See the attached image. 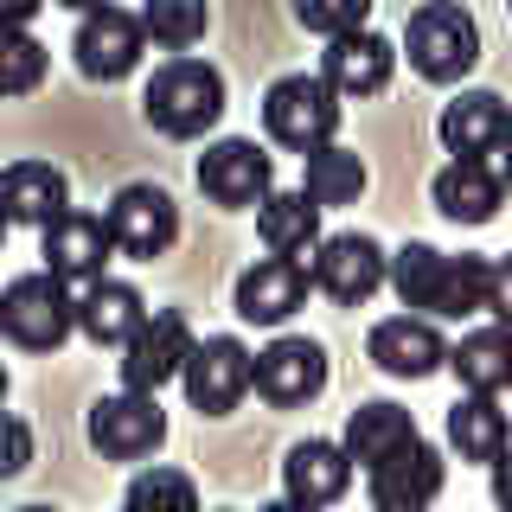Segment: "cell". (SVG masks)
Wrapping results in <instances>:
<instances>
[{
    "label": "cell",
    "mask_w": 512,
    "mask_h": 512,
    "mask_svg": "<svg viewBox=\"0 0 512 512\" xmlns=\"http://www.w3.org/2000/svg\"><path fill=\"white\" fill-rule=\"evenodd\" d=\"M141 116H148V128H160V135H173V141L205 135V128H218V116H224V77L199 58L160 64L148 77V90H141Z\"/></svg>",
    "instance_id": "6da1fadb"
},
{
    "label": "cell",
    "mask_w": 512,
    "mask_h": 512,
    "mask_svg": "<svg viewBox=\"0 0 512 512\" xmlns=\"http://www.w3.org/2000/svg\"><path fill=\"white\" fill-rule=\"evenodd\" d=\"M263 128H269V141L288 148V154L327 148V141L340 135V90H333L320 71H288L263 96Z\"/></svg>",
    "instance_id": "7a4b0ae2"
},
{
    "label": "cell",
    "mask_w": 512,
    "mask_h": 512,
    "mask_svg": "<svg viewBox=\"0 0 512 512\" xmlns=\"http://www.w3.org/2000/svg\"><path fill=\"white\" fill-rule=\"evenodd\" d=\"M404 52H410L416 77H429V84H461V77L480 64V26H474L468 7H455V0H429V7L410 13Z\"/></svg>",
    "instance_id": "3957f363"
},
{
    "label": "cell",
    "mask_w": 512,
    "mask_h": 512,
    "mask_svg": "<svg viewBox=\"0 0 512 512\" xmlns=\"http://www.w3.org/2000/svg\"><path fill=\"white\" fill-rule=\"evenodd\" d=\"M0 333H7L20 352H58L77 333V295H71V282H58L52 269L7 282V288H0Z\"/></svg>",
    "instance_id": "277c9868"
},
{
    "label": "cell",
    "mask_w": 512,
    "mask_h": 512,
    "mask_svg": "<svg viewBox=\"0 0 512 512\" xmlns=\"http://www.w3.org/2000/svg\"><path fill=\"white\" fill-rule=\"evenodd\" d=\"M180 384H186V404L199 416H231L256 391V352L244 340H231V333H212V340L192 346Z\"/></svg>",
    "instance_id": "5b68a950"
},
{
    "label": "cell",
    "mask_w": 512,
    "mask_h": 512,
    "mask_svg": "<svg viewBox=\"0 0 512 512\" xmlns=\"http://www.w3.org/2000/svg\"><path fill=\"white\" fill-rule=\"evenodd\" d=\"M308 276H314V288L327 301H340V308H365V301L391 282V256H384L378 237H365V231H333V237H320Z\"/></svg>",
    "instance_id": "8992f818"
},
{
    "label": "cell",
    "mask_w": 512,
    "mask_h": 512,
    "mask_svg": "<svg viewBox=\"0 0 512 512\" xmlns=\"http://www.w3.org/2000/svg\"><path fill=\"white\" fill-rule=\"evenodd\" d=\"M192 327H186V314L180 308H154L148 320H141L135 333H128V346H122V391H160V384H173L186 372V359H192Z\"/></svg>",
    "instance_id": "52a82bcc"
},
{
    "label": "cell",
    "mask_w": 512,
    "mask_h": 512,
    "mask_svg": "<svg viewBox=\"0 0 512 512\" xmlns=\"http://www.w3.org/2000/svg\"><path fill=\"white\" fill-rule=\"evenodd\" d=\"M90 448L109 461H141L154 455L160 442H167V410H160V397L148 391H116V397H96L90 404Z\"/></svg>",
    "instance_id": "ba28073f"
},
{
    "label": "cell",
    "mask_w": 512,
    "mask_h": 512,
    "mask_svg": "<svg viewBox=\"0 0 512 512\" xmlns=\"http://www.w3.org/2000/svg\"><path fill=\"white\" fill-rule=\"evenodd\" d=\"M199 192L224 212H244V205H263L276 192V160H269L256 141L224 135L199 154Z\"/></svg>",
    "instance_id": "9c48e42d"
},
{
    "label": "cell",
    "mask_w": 512,
    "mask_h": 512,
    "mask_svg": "<svg viewBox=\"0 0 512 512\" xmlns=\"http://www.w3.org/2000/svg\"><path fill=\"white\" fill-rule=\"evenodd\" d=\"M77 71L90 77V84H122L128 71L141 64L148 52V26H141V13H122V7H96L77 20Z\"/></svg>",
    "instance_id": "30bf717a"
},
{
    "label": "cell",
    "mask_w": 512,
    "mask_h": 512,
    "mask_svg": "<svg viewBox=\"0 0 512 512\" xmlns=\"http://www.w3.org/2000/svg\"><path fill=\"white\" fill-rule=\"evenodd\" d=\"M327 391V352L308 333H282L256 352V397L276 410H301Z\"/></svg>",
    "instance_id": "8fae6325"
},
{
    "label": "cell",
    "mask_w": 512,
    "mask_h": 512,
    "mask_svg": "<svg viewBox=\"0 0 512 512\" xmlns=\"http://www.w3.org/2000/svg\"><path fill=\"white\" fill-rule=\"evenodd\" d=\"M109 237H116V250L122 256H141V263H154V256H167L173 250V237H180V205L167 199L160 186H122L116 199H109Z\"/></svg>",
    "instance_id": "7c38bea8"
},
{
    "label": "cell",
    "mask_w": 512,
    "mask_h": 512,
    "mask_svg": "<svg viewBox=\"0 0 512 512\" xmlns=\"http://www.w3.org/2000/svg\"><path fill=\"white\" fill-rule=\"evenodd\" d=\"M308 263H295V256H263V263H250L244 276H237V314L250 320V327H282V320H295L308 308Z\"/></svg>",
    "instance_id": "4fadbf2b"
},
{
    "label": "cell",
    "mask_w": 512,
    "mask_h": 512,
    "mask_svg": "<svg viewBox=\"0 0 512 512\" xmlns=\"http://www.w3.org/2000/svg\"><path fill=\"white\" fill-rule=\"evenodd\" d=\"M109 250H116V237H109V224L96 212H64L58 224H45V244H39L45 269H52L58 282H71V288L103 282Z\"/></svg>",
    "instance_id": "5bb4252c"
},
{
    "label": "cell",
    "mask_w": 512,
    "mask_h": 512,
    "mask_svg": "<svg viewBox=\"0 0 512 512\" xmlns=\"http://www.w3.org/2000/svg\"><path fill=\"white\" fill-rule=\"evenodd\" d=\"M436 135H442V148L455 160H487V154H500L512 141V109L493 90H461L455 103H442Z\"/></svg>",
    "instance_id": "9a60e30c"
},
{
    "label": "cell",
    "mask_w": 512,
    "mask_h": 512,
    "mask_svg": "<svg viewBox=\"0 0 512 512\" xmlns=\"http://www.w3.org/2000/svg\"><path fill=\"white\" fill-rule=\"evenodd\" d=\"M365 352H372L378 372L391 378H429L448 365V340L436 333V320L429 314H391L372 327V340H365Z\"/></svg>",
    "instance_id": "2e32d148"
},
{
    "label": "cell",
    "mask_w": 512,
    "mask_h": 512,
    "mask_svg": "<svg viewBox=\"0 0 512 512\" xmlns=\"http://www.w3.org/2000/svg\"><path fill=\"white\" fill-rule=\"evenodd\" d=\"M64 212H71V180H64L52 160H13V167H0V218L7 224L45 231Z\"/></svg>",
    "instance_id": "e0dca14e"
},
{
    "label": "cell",
    "mask_w": 512,
    "mask_h": 512,
    "mask_svg": "<svg viewBox=\"0 0 512 512\" xmlns=\"http://www.w3.org/2000/svg\"><path fill=\"white\" fill-rule=\"evenodd\" d=\"M442 455L429 442H410L404 455H391L384 468H372V512H429L442 493Z\"/></svg>",
    "instance_id": "ac0fdd59"
},
{
    "label": "cell",
    "mask_w": 512,
    "mask_h": 512,
    "mask_svg": "<svg viewBox=\"0 0 512 512\" xmlns=\"http://www.w3.org/2000/svg\"><path fill=\"white\" fill-rule=\"evenodd\" d=\"M391 71H397V45L378 39L372 26L346 32V39H327V52H320V77L340 96H378L391 84Z\"/></svg>",
    "instance_id": "d6986e66"
},
{
    "label": "cell",
    "mask_w": 512,
    "mask_h": 512,
    "mask_svg": "<svg viewBox=\"0 0 512 512\" xmlns=\"http://www.w3.org/2000/svg\"><path fill=\"white\" fill-rule=\"evenodd\" d=\"M429 199H436V212L455 218V224H493L506 212V180H500V167H487V160H448L436 173V186H429Z\"/></svg>",
    "instance_id": "ffe728a7"
},
{
    "label": "cell",
    "mask_w": 512,
    "mask_h": 512,
    "mask_svg": "<svg viewBox=\"0 0 512 512\" xmlns=\"http://www.w3.org/2000/svg\"><path fill=\"white\" fill-rule=\"evenodd\" d=\"M282 487H288V500H301V506H333L340 493L352 487V455H346V442H295L288 448V461H282Z\"/></svg>",
    "instance_id": "44dd1931"
},
{
    "label": "cell",
    "mask_w": 512,
    "mask_h": 512,
    "mask_svg": "<svg viewBox=\"0 0 512 512\" xmlns=\"http://www.w3.org/2000/svg\"><path fill=\"white\" fill-rule=\"evenodd\" d=\"M148 320V301H141L135 282L122 276H103L90 288H77V333L96 346H128V333Z\"/></svg>",
    "instance_id": "7402d4cb"
},
{
    "label": "cell",
    "mask_w": 512,
    "mask_h": 512,
    "mask_svg": "<svg viewBox=\"0 0 512 512\" xmlns=\"http://www.w3.org/2000/svg\"><path fill=\"white\" fill-rule=\"evenodd\" d=\"M410 442H423L416 436V416L404 404H359L346 416V455H352V468H384L391 455H404Z\"/></svg>",
    "instance_id": "603a6c76"
},
{
    "label": "cell",
    "mask_w": 512,
    "mask_h": 512,
    "mask_svg": "<svg viewBox=\"0 0 512 512\" xmlns=\"http://www.w3.org/2000/svg\"><path fill=\"white\" fill-rule=\"evenodd\" d=\"M448 372L461 378V391H480V397H500L512 384V327H474L448 346Z\"/></svg>",
    "instance_id": "cb8c5ba5"
},
{
    "label": "cell",
    "mask_w": 512,
    "mask_h": 512,
    "mask_svg": "<svg viewBox=\"0 0 512 512\" xmlns=\"http://www.w3.org/2000/svg\"><path fill=\"white\" fill-rule=\"evenodd\" d=\"M256 231H263V250L269 256H314L320 250V205L308 192H269L263 205H256Z\"/></svg>",
    "instance_id": "d4e9b609"
},
{
    "label": "cell",
    "mask_w": 512,
    "mask_h": 512,
    "mask_svg": "<svg viewBox=\"0 0 512 512\" xmlns=\"http://www.w3.org/2000/svg\"><path fill=\"white\" fill-rule=\"evenodd\" d=\"M448 448H455L461 461H500L506 448H512V416L500 410V397H480L468 391L455 410H448Z\"/></svg>",
    "instance_id": "484cf974"
},
{
    "label": "cell",
    "mask_w": 512,
    "mask_h": 512,
    "mask_svg": "<svg viewBox=\"0 0 512 512\" xmlns=\"http://www.w3.org/2000/svg\"><path fill=\"white\" fill-rule=\"evenodd\" d=\"M308 167H301V192L320 205V212H333V205H352L365 192V160L340 148V141H327V148H314V154H301Z\"/></svg>",
    "instance_id": "4316f807"
},
{
    "label": "cell",
    "mask_w": 512,
    "mask_h": 512,
    "mask_svg": "<svg viewBox=\"0 0 512 512\" xmlns=\"http://www.w3.org/2000/svg\"><path fill=\"white\" fill-rule=\"evenodd\" d=\"M442 282H448V256L436 244H404L391 256V288L410 314H436L442 308Z\"/></svg>",
    "instance_id": "83f0119b"
},
{
    "label": "cell",
    "mask_w": 512,
    "mask_h": 512,
    "mask_svg": "<svg viewBox=\"0 0 512 512\" xmlns=\"http://www.w3.org/2000/svg\"><path fill=\"white\" fill-rule=\"evenodd\" d=\"M141 26H148L154 45H167V52H186V45L205 39V26H212V7H205V0H148V7H141Z\"/></svg>",
    "instance_id": "f1b7e54d"
},
{
    "label": "cell",
    "mask_w": 512,
    "mask_h": 512,
    "mask_svg": "<svg viewBox=\"0 0 512 512\" xmlns=\"http://www.w3.org/2000/svg\"><path fill=\"white\" fill-rule=\"evenodd\" d=\"M128 512H205L199 506V487H192V474L180 468H141L128 480Z\"/></svg>",
    "instance_id": "f546056e"
},
{
    "label": "cell",
    "mask_w": 512,
    "mask_h": 512,
    "mask_svg": "<svg viewBox=\"0 0 512 512\" xmlns=\"http://www.w3.org/2000/svg\"><path fill=\"white\" fill-rule=\"evenodd\" d=\"M487 295H493V263L487 256H448V282H442V320H468V314H487Z\"/></svg>",
    "instance_id": "4dcf8cb0"
},
{
    "label": "cell",
    "mask_w": 512,
    "mask_h": 512,
    "mask_svg": "<svg viewBox=\"0 0 512 512\" xmlns=\"http://www.w3.org/2000/svg\"><path fill=\"white\" fill-rule=\"evenodd\" d=\"M45 45L32 32H0V96H32L45 84Z\"/></svg>",
    "instance_id": "1f68e13d"
},
{
    "label": "cell",
    "mask_w": 512,
    "mask_h": 512,
    "mask_svg": "<svg viewBox=\"0 0 512 512\" xmlns=\"http://www.w3.org/2000/svg\"><path fill=\"white\" fill-rule=\"evenodd\" d=\"M295 20L320 39H346V32H365L372 0H295Z\"/></svg>",
    "instance_id": "d6a6232c"
},
{
    "label": "cell",
    "mask_w": 512,
    "mask_h": 512,
    "mask_svg": "<svg viewBox=\"0 0 512 512\" xmlns=\"http://www.w3.org/2000/svg\"><path fill=\"white\" fill-rule=\"evenodd\" d=\"M26 461H32V429L20 423V416L0 410V480L26 474Z\"/></svg>",
    "instance_id": "836d02e7"
},
{
    "label": "cell",
    "mask_w": 512,
    "mask_h": 512,
    "mask_svg": "<svg viewBox=\"0 0 512 512\" xmlns=\"http://www.w3.org/2000/svg\"><path fill=\"white\" fill-rule=\"evenodd\" d=\"M487 314L500 320V327H512V256H500V263H493V295H487Z\"/></svg>",
    "instance_id": "e575fe53"
},
{
    "label": "cell",
    "mask_w": 512,
    "mask_h": 512,
    "mask_svg": "<svg viewBox=\"0 0 512 512\" xmlns=\"http://www.w3.org/2000/svg\"><path fill=\"white\" fill-rule=\"evenodd\" d=\"M45 0H0V32H26L32 20H39Z\"/></svg>",
    "instance_id": "d590c367"
},
{
    "label": "cell",
    "mask_w": 512,
    "mask_h": 512,
    "mask_svg": "<svg viewBox=\"0 0 512 512\" xmlns=\"http://www.w3.org/2000/svg\"><path fill=\"white\" fill-rule=\"evenodd\" d=\"M493 500H500V512H512V448L493 461Z\"/></svg>",
    "instance_id": "8d00e7d4"
},
{
    "label": "cell",
    "mask_w": 512,
    "mask_h": 512,
    "mask_svg": "<svg viewBox=\"0 0 512 512\" xmlns=\"http://www.w3.org/2000/svg\"><path fill=\"white\" fill-rule=\"evenodd\" d=\"M256 512H314V506H301V500H269V506H256Z\"/></svg>",
    "instance_id": "74e56055"
},
{
    "label": "cell",
    "mask_w": 512,
    "mask_h": 512,
    "mask_svg": "<svg viewBox=\"0 0 512 512\" xmlns=\"http://www.w3.org/2000/svg\"><path fill=\"white\" fill-rule=\"evenodd\" d=\"M58 7H71V13H96V7H109V0H58Z\"/></svg>",
    "instance_id": "f35d334b"
},
{
    "label": "cell",
    "mask_w": 512,
    "mask_h": 512,
    "mask_svg": "<svg viewBox=\"0 0 512 512\" xmlns=\"http://www.w3.org/2000/svg\"><path fill=\"white\" fill-rule=\"evenodd\" d=\"M500 180L512 186V141H506V148H500Z\"/></svg>",
    "instance_id": "ab89813d"
},
{
    "label": "cell",
    "mask_w": 512,
    "mask_h": 512,
    "mask_svg": "<svg viewBox=\"0 0 512 512\" xmlns=\"http://www.w3.org/2000/svg\"><path fill=\"white\" fill-rule=\"evenodd\" d=\"M0 397H7V365H0Z\"/></svg>",
    "instance_id": "60d3db41"
},
{
    "label": "cell",
    "mask_w": 512,
    "mask_h": 512,
    "mask_svg": "<svg viewBox=\"0 0 512 512\" xmlns=\"http://www.w3.org/2000/svg\"><path fill=\"white\" fill-rule=\"evenodd\" d=\"M20 512H52V506H20Z\"/></svg>",
    "instance_id": "b9f144b4"
},
{
    "label": "cell",
    "mask_w": 512,
    "mask_h": 512,
    "mask_svg": "<svg viewBox=\"0 0 512 512\" xmlns=\"http://www.w3.org/2000/svg\"><path fill=\"white\" fill-rule=\"evenodd\" d=\"M0 237H7V218H0Z\"/></svg>",
    "instance_id": "7bdbcfd3"
},
{
    "label": "cell",
    "mask_w": 512,
    "mask_h": 512,
    "mask_svg": "<svg viewBox=\"0 0 512 512\" xmlns=\"http://www.w3.org/2000/svg\"><path fill=\"white\" fill-rule=\"evenodd\" d=\"M506 205H512V186H506Z\"/></svg>",
    "instance_id": "ee69618b"
},
{
    "label": "cell",
    "mask_w": 512,
    "mask_h": 512,
    "mask_svg": "<svg viewBox=\"0 0 512 512\" xmlns=\"http://www.w3.org/2000/svg\"><path fill=\"white\" fill-rule=\"evenodd\" d=\"M122 512H128V506H122Z\"/></svg>",
    "instance_id": "f6af8a7d"
}]
</instances>
